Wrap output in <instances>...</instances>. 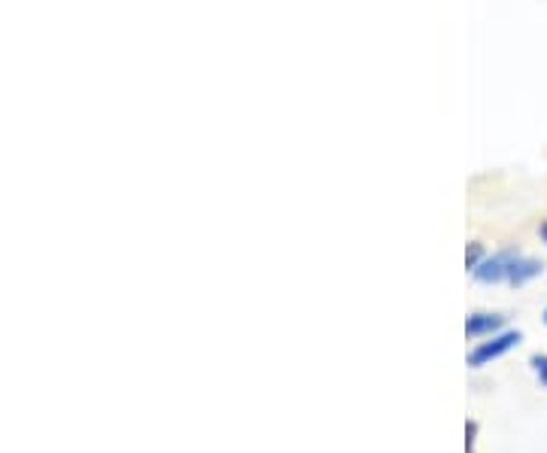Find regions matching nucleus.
I'll use <instances>...</instances> for the list:
<instances>
[{"label": "nucleus", "instance_id": "1", "mask_svg": "<svg viewBox=\"0 0 547 453\" xmlns=\"http://www.w3.org/2000/svg\"><path fill=\"white\" fill-rule=\"evenodd\" d=\"M520 341H523V332H520V329H502V332H496V335H490V338L478 341L472 350H468L465 362H468V368H484V365H493L496 359H502V356H505V353H511L514 347H520Z\"/></svg>", "mask_w": 547, "mask_h": 453}, {"label": "nucleus", "instance_id": "2", "mask_svg": "<svg viewBox=\"0 0 547 453\" xmlns=\"http://www.w3.org/2000/svg\"><path fill=\"white\" fill-rule=\"evenodd\" d=\"M520 256V250H499L493 256H487L475 271H472V280L481 283V286H496V283H508V274H511V265L514 259Z\"/></svg>", "mask_w": 547, "mask_h": 453}, {"label": "nucleus", "instance_id": "3", "mask_svg": "<svg viewBox=\"0 0 547 453\" xmlns=\"http://www.w3.org/2000/svg\"><path fill=\"white\" fill-rule=\"evenodd\" d=\"M505 314H493V311H475L465 317V338L472 341H481V338H490L496 332L505 329Z\"/></svg>", "mask_w": 547, "mask_h": 453}, {"label": "nucleus", "instance_id": "4", "mask_svg": "<svg viewBox=\"0 0 547 453\" xmlns=\"http://www.w3.org/2000/svg\"><path fill=\"white\" fill-rule=\"evenodd\" d=\"M541 271H544V262L541 259H532V256H517L514 259V265H511V274H508V286H514V289H523V286H529L535 277H541Z\"/></svg>", "mask_w": 547, "mask_h": 453}, {"label": "nucleus", "instance_id": "5", "mask_svg": "<svg viewBox=\"0 0 547 453\" xmlns=\"http://www.w3.org/2000/svg\"><path fill=\"white\" fill-rule=\"evenodd\" d=\"M484 259H487V247H484L481 241H472V244L465 247V271H468V274H472Z\"/></svg>", "mask_w": 547, "mask_h": 453}, {"label": "nucleus", "instance_id": "6", "mask_svg": "<svg viewBox=\"0 0 547 453\" xmlns=\"http://www.w3.org/2000/svg\"><path fill=\"white\" fill-rule=\"evenodd\" d=\"M529 368H532V374L538 377V384L547 390V356H544V353H532V356H529Z\"/></svg>", "mask_w": 547, "mask_h": 453}, {"label": "nucleus", "instance_id": "7", "mask_svg": "<svg viewBox=\"0 0 547 453\" xmlns=\"http://www.w3.org/2000/svg\"><path fill=\"white\" fill-rule=\"evenodd\" d=\"M478 429H481L478 420H468V423H465V453H478V450H475V444H478Z\"/></svg>", "mask_w": 547, "mask_h": 453}, {"label": "nucleus", "instance_id": "8", "mask_svg": "<svg viewBox=\"0 0 547 453\" xmlns=\"http://www.w3.org/2000/svg\"><path fill=\"white\" fill-rule=\"evenodd\" d=\"M538 238H541V241L547 244V219H544V222L538 225Z\"/></svg>", "mask_w": 547, "mask_h": 453}, {"label": "nucleus", "instance_id": "9", "mask_svg": "<svg viewBox=\"0 0 547 453\" xmlns=\"http://www.w3.org/2000/svg\"><path fill=\"white\" fill-rule=\"evenodd\" d=\"M544 323H547V308H544Z\"/></svg>", "mask_w": 547, "mask_h": 453}]
</instances>
